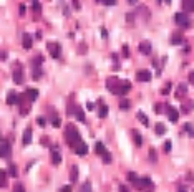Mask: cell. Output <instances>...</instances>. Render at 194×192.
<instances>
[{
  "label": "cell",
  "instance_id": "obj_1",
  "mask_svg": "<svg viewBox=\"0 0 194 192\" xmlns=\"http://www.w3.org/2000/svg\"><path fill=\"white\" fill-rule=\"evenodd\" d=\"M65 138H67V144L73 146V147H76V146L81 142L80 132H78V129H76L73 124H68L67 128H65Z\"/></svg>",
  "mask_w": 194,
  "mask_h": 192
},
{
  "label": "cell",
  "instance_id": "obj_2",
  "mask_svg": "<svg viewBox=\"0 0 194 192\" xmlns=\"http://www.w3.org/2000/svg\"><path fill=\"white\" fill-rule=\"evenodd\" d=\"M174 22H176V25L181 26V28H189L191 26V18H189V15L186 12H179L174 15Z\"/></svg>",
  "mask_w": 194,
  "mask_h": 192
},
{
  "label": "cell",
  "instance_id": "obj_3",
  "mask_svg": "<svg viewBox=\"0 0 194 192\" xmlns=\"http://www.w3.org/2000/svg\"><path fill=\"white\" fill-rule=\"evenodd\" d=\"M123 85V81L116 78V76H111V78H108V90L113 93V94H118L120 93V88Z\"/></svg>",
  "mask_w": 194,
  "mask_h": 192
},
{
  "label": "cell",
  "instance_id": "obj_4",
  "mask_svg": "<svg viewBox=\"0 0 194 192\" xmlns=\"http://www.w3.org/2000/svg\"><path fill=\"white\" fill-rule=\"evenodd\" d=\"M47 48H48V52H50V55H52V58H60V55H61V46H60V43H56V41H50L47 45Z\"/></svg>",
  "mask_w": 194,
  "mask_h": 192
},
{
  "label": "cell",
  "instance_id": "obj_5",
  "mask_svg": "<svg viewBox=\"0 0 194 192\" xmlns=\"http://www.w3.org/2000/svg\"><path fill=\"white\" fill-rule=\"evenodd\" d=\"M136 187H138V189H144V191H148V192H153L154 185H153V180L149 177H141Z\"/></svg>",
  "mask_w": 194,
  "mask_h": 192
},
{
  "label": "cell",
  "instance_id": "obj_6",
  "mask_svg": "<svg viewBox=\"0 0 194 192\" xmlns=\"http://www.w3.org/2000/svg\"><path fill=\"white\" fill-rule=\"evenodd\" d=\"M10 152H12V146H10V142H8L7 139H3V141L0 142V156L5 159V157H8Z\"/></svg>",
  "mask_w": 194,
  "mask_h": 192
},
{
  "label": "cell",
  "instance_id": "obj_7",
  "mask_svg": "<svg viewBox=\"0 0 194 192\" xmlns=\"http://www.w3.org/2000/svg\"><path fill=\"white\" fill-rule=\"evenodd\" d=\"M151 78H153V75H151L149 70H140V71L136 73V79H138V81L148 83V81H151Z\"/></svg>",
  "mask_w": 194,
  "mask_h": 192
},
{
  "label": "cell",
  "instance_id": "obj_8",
  "mask_svg": "<svg viewBox=\"0 0 194 192\" xmlns=\"http://www.w3.org/2000/svg\"><path fill=\"white\" fill-rule=\"evenodd\" d=\"M166 114H167V119L171 121V123H178V119H179V114H178V109L173 108V106H169L166 109Z\"/></svg>",
  "mask_w": 194,
  "mask_h": 192
},
{
  "label": "cell",
  "instance_id": "obj_9",
  "mask_svg": "<svg viewBox=\"0 0 194 192\" xmlns=\"http://www.w3.org/2000/svg\"><path fill=\"white\" fill-rule=\"evenodd\" d=\"M14 81L17 85H22L23 83V71H22L20 65H17V68H15V71H14Z\"/></svg>",
  "mask_w": 194,
  "mask_h": 192
},
{
  "label": "cell",
  "instance_id": "obj_10",
  "mask_svg": "<svg viewBox=\"0 0 194 192\" xmlns=\"http://www.w3.org/2000/svg\"><path fill=\"white\" fill-rule=\"evenodd\" d=\"M193 108H194V101L186 99V101H182V104H181V111L184 113V114H189V113L193 111Z\"/></svg>",
  "mask_w": 194,
  "mask_h": 192
},
{
  "label": "cell",
  "instance_id": "obj_11",
  "mask_svg": "<svg viewBox=\"0 0 194 192\" xmlns=\"http://www.w3.org/2000/svg\"><path fill=\"white\" fill-rule=\"evenodd\" d=\"M25 94H27L28 101L33 103V101H37V98H38V90H35V88H27V90H25Z\"/></svg>",
  "mask_w": 194,
  "mask_h": 192
},
{
  "label": "cell",
  "instance_id": "obj_12",
  "mask_svg": "<svg viewBox=\"0 0 194 192\" xmlns=\"http://www.w3.org/2000/svg\"><path fill=\"white\" fill-rule=\"evenodd\" d=\"M7 103H8V104H20V96H18V94H17L15 91L8 93V96H7Z\"/></svg>",
  "mask_w": 194,
  "mask_h": 192
},
{
  "label": "cell",
  "instance_id": "obj_13",
  "mask_svg": "<svg viewBox=\"0 0 194 192\" xmlns=\"http://www.w3.org/2000/svg\"><path fill=\"white\" fill-rule=\"evenodd\" d=\"M75 152H76L78 156H86V154H88V146L85 144L83 141H81L80 144H78L76 147H75Z\"/></svg>",
  "mask_w": 194,
  "mask_h": 192
},
{
  "label": "cell",
  "instance_id": "obj_14",
  "mask_svg": "<svg viewBox=\"0 0 194 192\" xmlns=\"http://www.w3.org/2000/svg\"><path fill=\"white\" fill-rule=\"evenodd\" d=\"M129 91H131V83H129V81H123V85H121V88H120L118 96H125V94H128Z\"/></svg>",
  "mask_w": 194,
  "mask_h": 192
},
{
  "label": "cell",
  "instance_id": "obj_15",
  "mask_svg": "<svg viewBox=\"0 0 194 192\" xmlns=\"http://www.w3.org/2000/svg\"><path fill=\"white\" fill-rule=\"evenodd\" d=\"M140 52L143 53V55H149V53H151V43H149L148 40L140 43Z\"/></svg>",
  "mask_w": 194,
  "mask_h": 192
},
{
  "label": "cell",
  "instance_id": "obj_16",
  "mask_svg": "<svg viewBox=\"0 0 194 192\" xmlns=\"http://www.w3.org/2000/svg\"><path fill=\"white\" fill-rule=\"evenodd\" d=\"M32 43H33L32 37H30L28 33H25L23 38H22V45H23V48H25V50H30V48H32Z\"/></svg>",
  "mask_w": 194,
  "mask_h": 192
},
{
  "label": "cell",
  "instance_id": "obj_17",
  "mask_svg": "<svg viewBox=\"0 0 194 192\" xmlns=\"http://www.w3.org/2000/svg\"><path fill=\"white\" fill-rule=\"evenodd\" d=\"M78 166H71V169H70V180H71V184L75 182H78Z\"/></svg>",
  "mask_w": 194,
  "mask_h": 192
},
{
  "label": "cell",
  "instance_id": "obj_18",
  "mask_svg": "<svg viewBox=\"0 0 194 192\" xmlns=\"http://www.w3.org/2000/svg\"><path fill=\"white\" fill-rule=\"evenodd\" d=\"M22 142H23V146H28L32 142V129H25L23 136H22Z\"/></svg>",
  "mask_w": 194,
  "mask_h": 192
},
{
  "label": "cell",
  "instance_id": "obj_19",
  "mask_svg": "<svg viewBox=\"0 0 194 192\" xmlns=\"http://www.w3.org/2000/svg\"><path fill=\"white\" fill-rule=\"evenodd\" d=\"M186 93H187V86L184 83H179L178 90H176V98H182V94H186Z\"/></svg>",
  "mask_w": 194,
  "mask_h": 192
},
{
  "label": "cell",
  "instance_id": "obj_20",
  "mask_svg": "<svg viewBox=\"0 0 194 192\" xmlns=\"http://www.w3.org/2000/svg\"><path fill=\"white\" fill-rule=\"evenodd\" d=\"M182 43V35L181 33H173L171 35V45H181Z\"/></svg>",
  "mask_w": 194,
  "mask_h": 192
},
{
  "label": "cell",
  "instance_id": "obj_21",
  "mask_svg": "<svg viewBox=\"0 0 194 192\" xmlns=\"http://www.w3.org/2000/svg\"><path fill=\"white\" fill-rule=\"evenodd\" d=\"M131 134H133V138H134V144H136V146H143V136H141L140 132L136 131V129H133Z\"/></svg>",
  "mask_w": 194,
  "mask_h": 192
},
{
  "label": "cell",
  "instance_id": "obj_22",
  "mask_svg": "<svg viewBox=\"0 0 194 192\" xmlns=\"http://www.w3.org/2000/svg\"><path fill=\"white\" fill-rule=\"evenodd\" d=\"M75 118L78 119L80 123H85V113H83V109H81L80 106H76V111H75Z\"/></svg>",
  "mask_w": 194,
  "mask_h": 192
},
{
  "label": "cell",
  "instance_id": "obj_23",
  "mask_svg": "<svg viewBox=\"0 0 194 192\" xmlns=\"http://www.w3.org/2000/svg\"><path fill=\"white\" fill-rule=\"evenodd\" d=\"M182 8H184V12H194V2L193 0L182 2Z\"/></svg>",
  "mask_w": 194,
  "mask_h": 192
},
{
  "label": "cell",
  "instance_id": "obj_24",
  "mask_svg": "<svg viewBox=\"0 0 194 192\" xmlns=\"http://www.w3.org/2000/svg\"><path fill=\"white\" fill-rule=\"evenodd\" d=\"M136 116H138V119H140L141 124H144V126L149 124V119H148V116H146V114H144L143 111H138V114H136Z\"/></svg>",
  "mask_w": 194,
  "mask_h": 192
},
{
  "label": "cell",
  "instance_id": "obj_25",
  "mask_svg": "<svg viewBox=\"0 0 194 192\" xmlns=\"http://www.w3.org/2000/svg\"><path fill=\"white\" fill-rule=\"evenodd\" d=\"M52 162H53L55 166H58L61 162V156H60V152H58V151L52 152Z\"/></svg>",
  "mask_w": 194,
  "mask_h": 192
},
{
  "label": "cell",
  "instance_id": "obj_26",
  "mask_svg": "<svg viewBox=\"0 0 194 192\" xmlns=\"http://www.w3.org/2000/svg\"><path fill=\"white\" fill-rule=\"evenodd\" d=\"M128 180H129L134 187H136V185H138V182H140V179H138V176H136L134 172H129V174H128Z\"/></svg>",
  "mask_w": 194,
  "mask_h": 192
},
{
  "label": "cell",
  "instance_id": "obj_27",
  "mask_svg": "<svg viewBox=\"0 0 194 192\" xmlns=\"http://www.w3.org/2000/svg\"><path fill=\"white\" fill-rule=\"evenodd\" d=\"M138 12L141 13V17L144 18V22H148V20H149V12L146 10V7H138Z\"/></svg>",
  "mask_w": 194,
  "mask_h": 192
},
{
  "label": "cell",
  "instance_id": "obj_28",
  "mask_svg": "<svg viewBox=\"0 0 194 192\" xmlns=\"http://www.w3.org/2000/svg\"><path fill=\"white\" fill-rule=\"evenodd\" d=\"M42 63H43V56H42V55H37V56L32 60V65H33V68H37V66L40 68Z\"/></svg>",
  "mask_w": 194,
  "mask_h": 192
},
{
  "label": "cell",
  "instance_id": "obj_29",
  "mask_svg": "<svg viewBox=\"0 0 194 192\" xmlns=\"http://www.w3.org/2000/svg\"><path fill=\"white\" fill-rule=\"evenodd\" d=\"M184 131L189 134V138H194V126L191 124V123H186V124H184Z\"/></svg>",
  "mask_w": 194,
  "mask_h": 192
},
{
  "label": "cell",
  "instance_id": "obj_30",
  "mask_svg": "<svg viewBox=\"0 0 194 192\" xmlns=\"http://www.w3.org/2000/svg\"><path fill=\"white\" fill-rule=\"evenodd\" d=\"M149 161L154 162V164L158 162V154H156V149L154 147H149Z\"/></svg>",
  "mask_w": 194,
  "mask_h": 192
},
{
  "label": "cell",
  "instance_id": "obj_31",
  "mask_svg": "<svg viewBox=\"0 0 194 192\" xmlns=\"http://www.w3.org/2000/svg\"><path fill=\"white\" fill-rule=\"evenodd\" d=\"M156 134L158 136H163V134H166V126L159 123V124H156Z\"/></svg>",
  "mask_w": 194,
  "mask_h": 192
},
{
  "label": "cell",
  "instance_id": "obj_32",
  "mask_svg": "<svg viewBox=\"0 0 194 192\" xmlns=\"http://www.w3.org/2000/svg\"><path fill=\"white\" fill-rule=\"evenodd\" d=\"M80 192H93V187H91V182H90V180H86L85 184L81 185Z\"/></svg>",
  "mask_w": 194,
  "mask_h": 192
},
{
  "label": "cell",
  "instance_id": "obj_33",
  "mask_svg": "<svg viewBox=\"0 0 194 192\" xmlns=\"http://www.w3.org/2000/svg\"><path fill=\"white\" fill-rule=\"evenodd\" d=\"M95 151H96V154H100V156H103L105 154V146H103V142H96V146H95Z\"/></svg>",
  "mask_w": 194,
  "mask_h": 192
},
{
  "label": "cell",
  "instance_id": "obj_34",
  "mask_svg": "<svg viewBox=\"0 0 194 192\" xmlns=\"http://www.w3.org/2000/svg\"><path fill=\"white\" fill-rule=\"evenodd\" d=\"M120 108L121 109H129V108H131V101H129V99H121V103H120Z\"/></svg>",
  "mask_w": 194,
  "mask_h": 192
},
{
  "label": "cell",
  "instance_id": "obj_35",
  "mask_svg": "<svg viewBox=\"0 0 194 192\" xmlns=\"http://www.w3.org/2000/svg\"><path fill=\"white\" fill-rule=\"evenodd\" d=\"M42 75H43V73H42L40 68H33V75H32V78H33L35 81H37V79H40V78H42Z\"/></svg>",
  "mask_w": 194,
  "mask_h": 192
},
{
  "label": "cell",
  "instance_id": "obj_36",
  "mask_svg": "<svg viewBox=\"0 0 194 192\" xmlns=\"http://www.w3.org/2000/svg\"><path fill=\"white\" fill-rule=\"evenodd\" d=\"M0 180H2V182H0L2 187H7V172H5V171L0 172Z\"/></svg>",
  "mask_w": 194,
  "mask_h": 192
},
{
  "label": "cell",
  "instance_id": "obj_37",
  "mask_svg": "<svg viewBox=\"0 0 194 192\" xmlns=\"http://www.w3.org/2000/svg\"><path fill=\"white\" fill-rule=\"evenodd\" d=\"M14 192H27V191H25V187H23L22 182H17V184L14 185Z\"/></svg>",
  "mask_w": 194,
  "mask_h": 192
},
{
  "label": "cell",
  "instance_id": "obj_38",
  "mask_svg": "<svg viewBox=\"0 0 194 192\" xmlns=\"http://www.w3.org/2000/svg\"><path fill=\"white\" fill-rule=\"evenodd\" d=\"M98 116H100V118H106V116H108V106H101Z\"/></svg>",
  "mask_w": 194,
  "mask_h": 192
},
{
  "label": "cell",
  "instance_id": "obj_39",
  "mask_svg": "<svg viewBox=\"0 0 194 192\" xmlns=\"http://www.w3.org/2000/svg\"><path fill=\"white\" fill-rule=\"evenodd\" d=\"M8 174H10L12 177H17V166H14V164L8 166Z\"/></svg>",
  "mask_w": 194,
  "mask_h": 192
},
{
  "label": "cell",
  "instance_id": "obj_40",
  "mask_svg": "<svg viewBox=\"0 0 194 192\" xmlns=\"http://www.w3.org/2000/svg\"><path fill=\"white\" fill-rule=\"evenodd\" d=\"M101 157H103V161H105L106 164H111V161H113V159H111V154H110V152H105V154H103Z\"/></svg>",
  "mask_w": 194,
  "mask_h": 192
},
{
  "label": "cell",
  "instance_id": "obj_41",
  "mask_svg": "<svg viewBox=\"0 0 194 192\" xmlns=\"http://www.w3.org/2000/svg\"><path fill=\"white\" fill-rule=\"evenodd\" d=\"M32 7H33L35 12H38V13L42 12V3H40V2H33V3H32Z\"/></svg>",
  "mask_w": 194,
  "mask_h": 192
},
{
  "label": "cell",
  "instance_id": "obj_42",
  "mask_svg": "<svg viewBox=\"0 0 194 192\" xmlns=\"http://www.w3.org/2000/svg\"><path fill=\"white\" fill-rule=\"evenodd\" d=\"M123 56L125 58H129V46L128 45H123Z\"/></svg>",
  "mask_w": 194,
  "mask_h": 192
},
{
  "label": "cell",
  "instance_id": "obj_43",
  "mask_svg": "<svg viewBox=\"0 0 194 192\" xmlns=\"http://www.w3.org/2000/svg\"><path fill=\"white\" fill-rule=\"evenodd\" d=\"M171 147H173L171 141H166V142H164V152H169V151H171Z\"/></svg>",
  "mask_w": 194,
  "mask_h": 192
},
{
  "label": "cell",
  "instance_id": "obj_44",
  "mask_svg": "<svg viewBox=\"0 0 194 192\" xmlns=\"http://www.w3.org/2000/svg\"><path fill=\"white\" fill-rule=\"evenodd\" d=\"M25 12H27V7L23 5V3H20V7H18V13H20V15H25Z\"/></svg>",
  "mask_w": 194,
  "mask_h": 192
},
{
  "label": "cell",
  "instance_id": "obj_45",
  "mask_svg": "<svg viewBox=\"0 0 194 192\" xmlns=\"http://www.w3.org/2000/svg\"><path fill=\"white\" fill-rule=\"evenodd\" d=\"M103 3H105V5H108V7H114V5H116V2H114V0H105Z\"/></svg>",
  "mask_w": 194,
  "mask_h": 192
},
{
  "label": "cell",
  "instance_id": "obj_46",
  "mask_svg": "<svg viewBox=\"0 0 194 192\" xmlns=\"http://www.w3.org/2000/svg\"><path fill=\"white\" fill-rule=\"evenodd\" d=\"M126 20H128V23H133L134 15H133V13H126Z\"/></svg>",
  "mask_w": 194,
  "mask_h": 192
},
{
  "label": "cell",
  "instance_id": "obj_47",
  "mask_svg": "<svg viewBox=\"0 0 194 192\" xmlns=\"http://www.w3.org/2000/svg\"><path fill=\"white\" fill-rule=\"evenodd\" d=\"M169 88H173V86H171V83H167V85L164 86V90H163L161 93H163V94H167V93H169Z\"/></svg>",
  "mask_w": 194,
  "mask_h": 192
},
{
  "label": "cell",
  "instance_id": "obj_48",
  "mask_svg": "<svg viewBox=\"0 0 194 192\" xmlns=\"http://www.w3.org/2000/svg\"><path fill=\"white\" fill-rule=\"evenodd\" d=\"M60 124H61L60 118H53V126H55V128H60Z\"/></svg>",
  "mask_w": 194,
  "mask_h": 192
},
{
  "label": "cell",
  "instance_id": "obj_49",
  "mask_svg": "<svg viewBox=\"0 0 194 192\" xmlns=\"http://www.w3.org/2000/svg\"><path fill=\"white\" fill-rule=\"evenodd\" d=\"M101 37H103V38H108V30L106 28H101Z\"/></svg>",
  "mask_w": 194,
  "mask_h": 192
},
{
  "label": "cell",
  "instance_id": "obj_50",
  "mask_svg": "<svg viewBox=\"0 0 194 192\" xmlns=\"http://www.w3.org/2000/svg\"><path fill=\"white\" fill-rule=\"evenodd\" d=\"M120 192H129V189H128L126 185H123V184H120Z\"/></svg>",
  "mask_w": 194,
  "mask_h": 192
},
{
  "label": "cell",
  "instance_id": "obj_51",
  "mask_svg": "<svg viewBox=\"0 0 194 192\" xmlns=\"http://www.w3.org/2000/svg\"><path fill=\"white\" fill-rule=\"evenodd\" d=\"M61 192H71V185H65V187H61Z\"/></svg>",
  "mask_w": 194,
  "mask_h": 192
},
{
  "label": "cell",
  "instance_id": "obj_52",
  "mask_svg": "<svg viewBox=\"0 0 194 192\" xmlns=\"http://www.w3.org/2000/svg\"><path fill=\"white\" fill-rule=\"evenodd\" d=\"M86 108H88V109H95V103L88 101V103H86Z\"/></svg>",
  "mask_w": 194,
  "mask_h": 192
},
{
  "label": "cell",
  "instance_id": "obj_53",
  "mask_svg": "<svg viewBox=\"0 0 194 192\" xmlns=\"http://www.w3.org/2000/svg\"><path fill=\"white\" fill-rule=\"evenodd\" d=\"M73 7L76 8V10H80V8H81V3H80V2H73Z\"/></svg>",
  "mask_w": 194,
  "mask_h": 192
},
{
  "label": "cell",
  "instance_id": "obj_54",
  "mask_svg": "<svg viewBox=\"0 0 194 192\" xmlns=\"http://www.w3.org/2000/svg\"><path fill=\"white\" fill-rule=\"evenodd\" d=\"M189 81H191V83L194 85V71H191V73H189Z\"/></svg>",
  "mask_w": 194,
  "mask_h": 192
},
{
  "label": "cell",
  "instance_id": "obj_55",
  "mask_svg": "<svg viewBox=\"0 0 194 192\" xmlns=\"http://www.w3.org/2000/svg\"><path fill=\"white\" fill-rule=\"evenodd\" d=\"M37 123H38L40 126H43V124H45V119H43V118H38V119H37Z\"/></svg>",
  "mask_w": 194,
  "mask_h": 192
},
{
  "label": "cell",
  "instance_id": "obj_56",
  "mask_svg": "<svg viewBox=\"0 0 194 192\" xmlns=\"http://www.w3.org/2000/svg\"><path fill=\"white\" fill-rule=\"evenodd\" d=\"M161 109H163V108H161V104H156V106H154V111H156V113H161Z\"/></svg>",
  "mask_w": 194,
  "mask_h": 192
},
{
  "label": "cell",
  "instance_id": "obj_57",
  "mask_svg": "<svg viewBox=\"0 0 194 192\" xmlns=\"http://www.w3.org/2000/svg\"><path fill=\"white\" fill-rule=\"evenodd\" d=\"M35 38H37V40H42V33L37 32V33H35Z\"/></svg>",
  "mask_w": 194,
  "mask_h": 192
},
{
  "label": "cell",
  "instance_id": "obj_58",
  "mask_svg": "<svg viewBox=\"0 0 194 192\" xmlns=\"http://www.w3.org/2000/svg\"><path fill=\"white\" fill-rule=\"evenodd\" d=\"M63 13H65L67 17H68V15H70V10H68V7H65V8H63Z\"/></svg>",
  "mask_w": 194,
  "mask_h": 192
},
{
  "label": "cell",
  "instance_id": "obj_59",
  "mask_svg": "<svg viewBox=\"0 0 194 192\" xmlns=\"http://www.w3.org/2000/svg\"><path fill=\"white\" fill-rule=\"evenodd\" d=\"M153 66H154V68H158V66H159V61H158V60H154V61H153Z\"/></svg>",
  "mask_w": 194,
  "mask_h": 192
},
{
  "label": "cell",
  "instance_id": "obj_60",
  "mask_svg": "<svg viewBox=\"0 0 194 192\" xmlns=\"http://www.w3.org/2000/svg\"><path fill=\"white\" fill-rule=\"evenodd\" d=\"M2 60H3V61L7 60V52H3V53H2Z\"/></svg>",
  "mask_w": 194,
  "mask_h": 192
},
{
  "label": "cell",
  "instance_id": "obj_61",
  "mask_svg": "<svg viewBox=\"0 0 194 192\" xmlns=\"http://www.w3.org/2000/svg\"><path fill=\"white\" fill-rule=\"evenodd\" d=\"M178 192H187V191H186V189H182V187H179V191H178Z\"/></svg>",
  "mask_w": 194,
  "mask_h": 192
}]
</instances>
